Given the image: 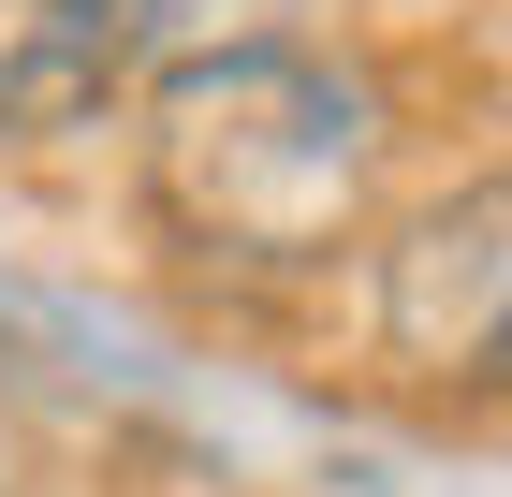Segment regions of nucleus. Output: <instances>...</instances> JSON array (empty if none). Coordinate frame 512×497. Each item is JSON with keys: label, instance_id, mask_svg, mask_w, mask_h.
I'll return each mask as SVG.
<instances>
[{"label": "nucleus", "instance_id": "obj_3", "mask_svg": "<svg viewBox=\"0 0 512 497\" xmlns=\"http://www.w3.org/2000/svg\"><path fill=\"white\" fill-rule=\"evenodd\" d=\"M161 0H0V147H44V132H88L147 74Z\"/></svg>", "mask_w": 512, "mask_h": 497}, {"label": "nucleus", "instance_id": "obj_2", "mask_svg": "<svg viewBox=\"0 0 512 497\" xmlns=\"http://www.w3.org/2000/svg\"><path fill=\"white\" fill-rule=\"evenodd\" d=\"M366 337L410 395L454 410H512V176L410 205L366 264Z\"/></svg>", "mask_w": 512, "mask_h": 497}, {"label": "nucleus", "instance_id": "obj_1", "mask_svg": "<svg viewBox=\"0 0 512 497\" xmlns=\"http://www.w3.org/2000/svg\"><path fill=\"white\" fill-rule=\"evenodd\" d=\"M381 88L322 44H191L147 88V220L220 278H308L337 249H366L381 205Z\"/></svg>", "mask_w": 512, "mask_h": 497}]
</instances>
